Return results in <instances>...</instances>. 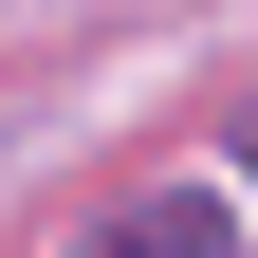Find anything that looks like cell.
<instances>
[{
	"mask_svg": "<svg viewBox=\"0 0 258 258\" xmlns=\"http://www.w3.org/2000/svg\"><path fill=\"white\" fill-rule=\"evenodd\" d=\"M74 258H240V221H221V203H203V184H129V203H111V221H92V240H74Z\"/></svg>",
	"mask_w": 258,
	"mask_h": 258,
	"instance_id": "obj_1",
	"label": "cell"
}]
</instances>
